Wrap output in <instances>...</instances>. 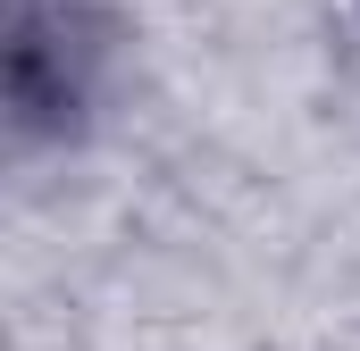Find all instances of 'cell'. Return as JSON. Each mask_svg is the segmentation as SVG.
<instances>
[{
	"mask_svg": "<svg viewBox=\"0 0 360 351\" xmlns=\"http://www.w3.org/2000/svg\"><path fill=\"white\" fill-rule=\"evenodd\" d=\"M92 67H101V42H92L84 8H17V34H8V100H17V126H68L92 100Z\"/></svg>",
	"mask_w": 360,
	"mask_h": 351,
	"instance_id": "6da1fadb",
	"label": "cell"
}]
</instances>
